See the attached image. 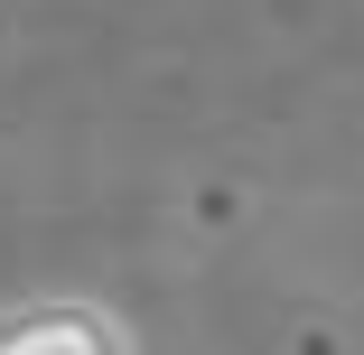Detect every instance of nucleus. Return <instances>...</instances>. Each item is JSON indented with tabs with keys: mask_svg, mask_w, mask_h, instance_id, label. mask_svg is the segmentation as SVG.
Segmentation results:
<instances>
[{
	"mask_svg": "<svg viewBox=\"0 0 364 355\" xmlns=\"http://www.w3.org/2000/svg\"><path fill=\"white\" fill-rule=\"evenodd\" d=\"M0 355H140L122 309L94 290H19L0 309Z\"/></svg>",
	"mask_w": 364,
	"mask_h": 355,
	"instance_id": "obj_1",
	"label": "nucleus"
}]
</instances>
